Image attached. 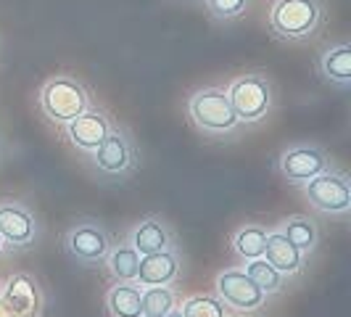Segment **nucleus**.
Wrapping results in <instances>:
<instances>
[{
  "mask_svg": "<svg viewBox=\"0 0 351 317\" xmlns=\"http://www.w3.org/2000/svg\"><path fill=\"white\" fill-rule=\"evenodd\" d=\"M64 127H66V138L71 141V145H77L85 154H93L106 141V135L111 132L114 124H111V119L106 117L104 111H98V108L90 106L88 111H82L80 117H74Z\"/></svg>",
  "mask_w": 351,
  "mask_h": 317,
  "instance_id": "ddd939ff",
  "label": "nucleus"
},
{
  "mask_svg": "<svg viewBox=\"0 0 351 317\" xmlns=\"http://www.w3.org/2000/svg\"><path fill=\"white\" fill-rule=\"evenodd\" d=\"M106 270L111 275L114 283H135L138 278V264H141V254L132 248V244H119V246H111L106 254Z\"/></svg>",
  "mask_w": 351,
  "mask_h": 317,
  "instance_id": "6ab92c4d",
  "label": "nucleus"
},
{
  "mask_svg": "<svg viewBox=\"0 0 351 317\" xmlns=\"http://www.w3.org/2000/svg\"><path fill=\"white\" fill-rule=\"evenodd\" d=\"M228 98L232 104V111L241 124H256L269 117L275 95H272V82L264 71H246L238 74L228 88Z\"/></svg>",
  "mask_w": 351,
  "mask_h": 317,
  "instance_id": "7ed1b4c3",
  "label": "nucleus"
},
{
  "mask_svg": "<svg viewBox=\"0 0 351 317\" xmlns=\"http://www.w3.org/2000/svg\"><path fill=\"white\" fill-rule=\"evenodd\" d=\"M182 272V257L175 246L156 251V254H143L138 264V278L135 283L141 288L148 285H172Z\"/></svg>",
  "mask_w": 351,
  "mask_h": 317,
  "instance_id": "f8f14e48",
  "label": "nucleus"
},
{
  "mask_svg": "<svg viewBox=\"0 0 351 317\" xmlns=\"http://www.w3.org/2000/svg\"><path fill=\"white\" fill-rule=\"evenodd\" d=\"M127 241L132 244V248H135L141 257L143 254H156V251H164V248L175 246V230L169 228V222H167L164 217L148 214V217H143V220H138V222L132 225Z\"/></svg>",
  "mask_w": 351,
  "mask_h": 317,
  "instance_id": "4468645a",
  "label": "nucleus"
},
{
  "mask_svg": "<svg viewBox=\"0 0 351 317\" xmlns=\"http://www.w3.org/2000/svg\"><path fill=\"white\" fill-rule=\"evenodd\" d=\"M317 71L319 77L333 85V88L349 90L351 88V45L349 43H338L317 56Z\"/></svg>",
  "mask_w": 351,
  "mask_h": 317,
  "instance_id": "dca6fc26",
  "label": "nucleus"
},
{
  "mask_svg": "<svg viewBox=\"0 0 351 317\" xmlns=\"http://www.w3.org/2000/svg\"><path fill=\"white\" fill-rule=\"evenodd\" d=\"M204 3H206V14L214 21L225 24V21H235L243 16L251 0H204Z\"/></svg>",
  "mask_w": 351,
  "mask_h": 317,
  "instance_id": "b1692460",
  "label": "nucleus"
},
{
  "mask_svg": "<svg viewBox=\"0 0 351 317\" xmlns=\"http://www.w3.org/2000/svg\"><path fill=\"white\" fill-rule=\"evenodd\" d=\"M243 270H246L248 278L262 288L264 296H275V294L285 291V285H288V278H285L282 272H278L264 257H259V259H248Z\"/></svg>",
  "mask_w": 351,
  "mask_h": 317,
  "instance_id": "412c9836",
  "label": "nucleus"
},
{
  "mask_svg": "<svg viewBox=\"0 0 351 317\" xmlns=\"http://www.w3.org/2000/svg\"><path fill=\"white\" fill-rule=\"evenodd\" d=\"M309 207L328 217H346L351 211V180L346 172L328 169L301 185Z\"/></svg>",
  "mask_w": 351,
  "mask_h": 317,
  "instance_id": "423d86ee",
  "label": "nucleus"
},
{
  "mask_svg": "<svg viewBox=\"0 0 351 317\" xmlns=\"http://www.w3.org/2000/svg\"><path fill=\"white\" fill-rule=\"evenodd\" d=\"M0 317H11V312H8L5 307H3V301H0Z\"/></svg>",
  "mask_w": 351,
  "mask_h": 317,
  "instance_id": "393cba45",
  "label": "nucleus"
},
{
  "mask_svg": "<svg viewBox=\"0 0 351 317\" xmlns=\"http://www.w3.org/2000/svg\"><path fill=\"white\" fill-rule=\"evenodd\" d=\"M93 164L106 177H127L138 167V148L122 127H111L106 141L93 151Z\"/></svg>",
  "mask_w": 351,
  "mask_h": 317,
  "instance_id": "1a4fd4ad",
  "label": "nucleus"
},
{
  "mask_svg": "<svg viewBox=\"0 0 351 317\" xmlns=\"http://www.w3.org/2000/svg\"><path fill=\"white\" fill-rule=\"evenodd\" d=\"M267 262L272 264L278 272H282L285 278H296L304 272L306 267V254H301L299 248L293 246L280 230H269L267 233V244H264V254H262Z\"/></svg>",
  "mask_w": 351,
  "mask_h": 317,
  "instance_id": "2eb2a0df",
  "label": "nucleus"
},
{
  "mask_svg": "<svg viewBox=\"0 0 351 317\" xmlns=\"http://www.w3.org/2000/svg\"><path fill=\"white\" fill-rule=\"evenodd\" d=\"M0 238L11 248H29L40 238V222L21 201H0Z\"/></svg>",
  "mask_w": 351,
  "mask_h": 317,
  "instance_id": "9b49d317",
  "label": "nucleus"
},
{
  "mask_svg": "<svg viewBox=\"0 0 351 317\" xmlns=\"http://www.w3.org/2000/svg\"><path fill=\"white\" fill-rule=\"evenodd\" d=\"M188 117L195 130L209 138H228L241 127L228 98V90L222 88L195 90L188 98Z\"/></svg>",
  "mask_w": 351,
  "mask_h": 317,
  "instance_id": "f03ea898",
  "label": "nucleus"
},
{
  "mask_svg": "<svg viewBox=\"0 0 351 317\" xmlns=\"http://www.w3.org/2000/svg\"><path fill=\"white\" fill-rule=\"evenodd\" d=\"M278 230H280L293 246L299 248L301 254H306V257L319 244V228H317L315 220L306 217V214H291V217H285V220L278 222Z\"/></svg>",
  "mask_w": 351,
  "mask_h": 317,
  "instance_id": "a211bd4d",
  "label": "nucleus"
},
{
  "mask_svg": "<svg viewBox=\"0 0 351 317\" xmlns=\"http://www.w3.org/2000/svg\"><path fill=\"white\" fill-rule=\"evenodd\" d=\"M185 317H228V307L222 304L219 296H209V294H195L188 296L177 307Z\"/></svg>",
  "mask_w": 351,
  "mask_h": 317,
  "instance_id": "5701e85b",
  "label": "nucleus"
},
{
  "mask_svg": "<svg viewBox=\"0 0 351 317\" xmlns=\"http://www.w3.org/2000/svg\"><path fill=\"white\" fill-rule=\"evenodd\" d=\"M0 301L11 312V317H40L45 307L40 283L27 272H16L5 278V283L0 285Z\"/></svg>",
  "mask_w": 351,
  "mask_h": 317,
  "instance_id": "9d476101",
  "label": "nucleus"
},
{
  "mask_svg": "<svg viewBox=\"0 0 351 317\" xmlns=\"http://www.w3.org/2000/svg\"><path fill=\"white\" fill-rule=\"evenodd\" d=\"M167 317H185V315H182V312H180V309H177V307H175V309H172V312H169V315H167Z\"/></svg>",
  "mask_w": 351,
  "mask_h": 317,
  "instance_id": "a878e982",
  "label": "nucleus"
},
{
  "mask_svg": "<svg viewBox=\"0 0 351 317\" xmlns=\"http://www.w3.org/2000/svg\"><path fill=\"white\" fill-rule=\"evenodd\" d=\"M275 169L285 183L304 185L306 180L333 169V161L328 156V151L315 143H296L280 151V156L275 158Z\"/></svg>",
  "mask_w": 351,
  "mask_h": 317,
  "instance_id": "0eeeda50",
  "label": "nucleus"
},
{
  "mask_svg": "<svg viewBox=\"0 0 351 317\" xmlns=\"http://www.w3.org/2000/svg\"><path fill=\"white\" fill-rule=\"evenodd\" d=\"M214 291L225 307L235 312H259L264 307V291L246 275L243 267H228L214 278Z\"/></svg>",
  "mask_w": 351,
  "mask_h": 317,
  "instance_id": "6e6552de",
  "label": "nucleus"
},
{
  "mask_svg": "<svg viewBox=\"0 0 351 317\" xmlns=\"http://www.w3.org/2000/svg\"><path fill=\"white\" fill-rule=\"evenodd\" d=\"M40 108L56 124H69L90 108V90L71 74H56L40 90Z\"/></svg>",
  "mask_w": 351,
  "mask_h": 317,
  "instance_id": "20e7f679",
  "label": "nucleus"
},
{
  "mask_svg": "<svg viewBox=\"0 0 351 317\" xmlns=\"http://www.w3.org/2000/svg\"><path fill=\"white\" fill-rule=\"evenodd\" d=\"M61 246H64V254L69 257V262L80 264V267H98V264H104L114 241L101 220L88 217V220H77L74 225L66 228Z\"/></svg>",
  "mask_w": 351,
  "mask_h": 317,
  "instance_id": "39448f33",
  "label": "nucleus"
},
{
  "mask_svg": "<svg viewBox=\"0 0 351 317\" xmlns=\"http://www.w3.org/2000/svg\"><path fill=\"white\" fill-rule=\"evenodd\" d=\"M3 248H5V244H3V238H0V254H3Z\"/></svg>",
  "mask_w": 351,
  "mask_h": 317,
  "instance_id": "bb28decb",
  "label": "nucleus"
},
{
  "mask_svg": "<svg viewBox=\"0 0 351 317\" xmlns=\"http://www.w3.org/2000/svg\"><path fill=\"white\" fill-rule=\"evenodd\" d=\"M177 307V294L169 285L143 288V317H167Z\"/></svg>",
  "mask_w": 351,
  "mask_h": 317,
  "instance_id": "4be33fe9",
  "label": "nucleus"
},
{
  "mask_svg": "<svg viewBox=\"0 0 351 317\" xmlns=\"http://www.w3.org/2000/svg\"><path fill=\"white\" fill-rule=\"evenodd\" d=\"M106 312L111 317H143V288L138 283H117L106 294Z\"/></svg>",
  "mask_w": 351,
  "mask_h": 317,
  "instance_id": "f3484780",
  "label": "nucleus"
},
{
  "mask_svg": "<svg viewBox=\"0 0 351 317\" xmlns=\"http://www.w3.org/2000/svg\"><path fill=\"white\" fill-rule=\"evenodd\" d=\"M325 21L322 0H275L269 8V32L282 43H304Z\"/></svg>",
  "mask_w": 351,
  "mask_h": 317,
  "instance_id": "f257e3e1",
  "label": "nucleus"
},
{
  "mask_svg": "<svg viewBox=\"0 0 351 317\" xmlns=\"http://www.w3.org/2000/svg\"><path fill=\"white\" fill-rule=\"evenodd\" d=\"M267 233L269 230L259 225V222H246L243 228H238L230 238V246L235 251L238 259H259L264 254V244H267Z\"/></svg>",
  "mask_w": 351,
  "mask_h": 317,
  "instance_id": "aec40b11",
  "label": "nucleus"
}]
</instances>
